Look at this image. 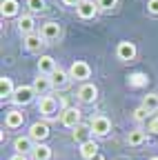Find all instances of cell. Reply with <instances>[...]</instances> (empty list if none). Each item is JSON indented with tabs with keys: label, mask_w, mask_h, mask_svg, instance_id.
<instances>
[{
	"label": "cell",
	"mask_w": 158,
	"mask_h": 160,
	"mask_svg": "<svg viewBox=\"0 0 158 160\" xmlns=\"http://www.w3.org/2000/svg\"><path fill=\"white\" fill-rule=\"evenodd\" d=\"M36 96L38 93H36L33 85H20V87H16V91L11 96V102L16 107H27V105H31L36 100Z\"/></svg>",
	"instance_id": "6da1fadb"
},
{
	"label": "cell",
	"mask_w": 158,
	"mask_h": 160,
	"mask_svg": "<svg viewBox=\"0 0 158 160\" xmlns=\"http://www.w3.org/2000/svg\"><path fill=\"white\" fill-rule=\"evenodd\" d=\"M38 113L43 116V120H51L56 116H60V111H58V100L54 96H43L38 100Z\"/></svg>",
	"instance_id": "7a4b0ae2"
},
{
	"label": "cell",
	"mask_w": 158,
	"mask_h": 160,
	"mask_svg": "<svg viewBox=\"0 0 158 160\" xmlns=\"http://www.w3.org/2000/svg\"><path fill=\"white\" fill-rule=\"evenodd\" d=\"M69 76H71V80L85 85L87 80L91 78V67H89V62H85V60H74L71 67H69Z\"/></svg>",
	"instance_id": "3957f363"
},
{
	"label": "cell",
	"mask_w": 158,
	"mask_h": 160,
	"mask_svg": "<svg viewBox=\"0 0 158 160\" xmlns=\"http://www.w3.org/2000/svg\"><path fill=\"white\" fill-rule=\"evenodd\" d=\"M49 122L47 120H36V122H31V127H29V138L33 140L36 145H40V142H45V140L49 138Z\"/></svg>",
	"instance_id": "277c9868"
},
{
	"label": "cell",
	"mask_w": 158,
	"mask_h": 160,
	"mask_svg": "<svg viewBox=\"0 0 158 160\" xmlns=\"http://www.w3.org/2000/svg\"><path fill=\"white\" fill-rule=\"evenodd\" d=\"M89 127H91V133H94L96 138H105V136H109V131H111V120L100 113V116H94V118H91Z\"/></svg>",
	"instance_id": "5b68a950"
},
{
	"label": "cell",
	"mask_w": 158,
	"mask_h": 160,
	"mask_svg": "<svg viewBox=\"0 0 158 160\" xmlns=\"http://www.w3.org/2000/svg\"><path fill=\"white\" fill-rule=\"evenodd\" d=\"M98 11H100V7H98L96 0H80L76 7V16L80 20H94L98 16Z\"/></svg>",
	"instance_id": "8992f818"
},
{
	"label": "cell",
	"mask_w": 158,
	"mask_h": 160,
	"mask_svg": "<svg viewBox=\"0 0 158 160\" xmlns=\"http://www.w3.org/2000/svg\"><path fill=\"white\" fill-rule=\"evenodd\" d=\"M136 56H138V49L129 40H120V42L116 45V58L120 60V62H131Z\"/></svg>",
	"instance_id": "52a82bcc"
},
{
	"label": "cell",
	"mask_w": 158,
	"mask_h": 160,
	"mask_svg": "<svg viewBox=\"0 0 158 160\" xmlns=\"http://www.w3.org/2000/svg\"><path fill=\"white\" fill-rule=\"evenodd\" d=\"M76 98L80 100L83 105H94L96 100H98V87H96L94 82H85V85H80V87H78Z\"/></svg>",
	"instance_id": "ba28073f"
},
{
	"label": "cell",
	"mask_w": 158,
	"mask_h": 160,
	"mask_svg": "<svg viewBox=\"0 0 158 160\" xmlns=\"http://www.w3.org/2000/svg\"><path fill=\"white\" fill-rule=\"evenodd\" d=\"M60 125L67 129H76L80 125V109L78 107H67L60 111Z\"/></svg>",
	"instance_id": "9c48e42d"
},
{
	"label": "cell",
	"mask_w": 158,
	"mask_h": 160,
	"mask_svg": "<svg viewBox=\"0 0 158 160\" xmlns=\"http://www.w3.org/2000/svg\"><path fill=\"white\" fill-rule=\"evenodd\" d=\"M63 33L60 25L56 22V20H47V22L40 25V36L45 38V42H54V40H58Z\"/></svg>",
	"instance_id": "30bf717a"
},
{
	"label": "cell",
	"mask_w": 158,
	"mask_h": 160,
	"mask_svg": "<svg viewBox=\"0 0 158 160\" xmlns=\"http://www.w3.org/2000/svg\"><path fill=\"white\" fill-rule=\"evenodd\" d=\"M23 42H25V49L31 51V53H40L43 47L47 45V42H45V38L40 36V31L29 33V36H23Z\"/></svg>",
	"instance_id": "8fae6325"
},
{
	"label": "cell",
	"mask_w": 158,
	"mask_h": 160,
	"mask_svg": "<svg viewBox=\"0 0 158 160\" xmlns=\"http://www.w3.org/2000/svg\"><path fill=\"white\" fill-rule=\"evenodd\" d=\"M51 85H54V89H58V91H65V89L71 85L69 71H65L63 67H58V69L51 73Z\"/></svg>",
	"instance_id": "7c38bea8"
},
{
	"label": "cell",
	"mask_w": 158,
	"mask_h": 160,
	"mask_svg": "<svg viewBox=\"0 0 158 160\" xmlns=\"http://www.w3.org/2000/svg\"><path fill=\"white\" fill-rule=\"evenodd\" d=\"M33 149H36V142H33L29 136H18V138L13 140V151H16V153L29 156V153H33Z\"/></svg>",
	"instance_id": "4fadbf2b"
},
{
	"label": "cell",
	"mask_w": 158,
	"mask_h": 160,
	"mask_svg": "<svg viewBox=\"0 0 158 160\" xmlns=\"http://www.w3.org/2000/svg\"><path fill=\"white\" fill-rule=\"evenodd\" d=\"M25 122V113L20 109H9L5 113V127L7 129H20Z\"/></svg>",
	"instance_id": "5bb4252c"
},
{
	"label": "cell",
	"mask_w": 158,
	"mask_h": 160,
	"mask_svg": "<svg viewBox=\"0 0 158 160\" xmlns=\"http://www.w3.org/2000/svg\"><path fill=\"white\" fill-rule=\"evenodd\" d=\"M18 31H20L23 36L36 33V20H33V13H23V16H18Z\"/></svg>",
	"instance_id": "9a60e30c"
},
{
	"label": "cell",
	"mask_w": 158,
	"mask_h": 160,
	"mask_svg": "<svg viewBox=\"0 0 158 160\" xmlns=\"http://www.w3.org/2000/svg\"><path fill=\"white\" fill-rule=\"evenodd\" d=\"M56 69H58L56 60H54L49 53H40V58H38V73H43V76H51Z\"/></svg>",
	"instance_id": "2e32d148"
},
{
	"label": "cell",
	"mask_w": 158,
	"mask_h": 160,
	"mask_svg": "<svg viewBox=\"0 0 158 160\" xmlns=\"http://www.w3.org/2000/svg\"><path fill=\"white\" fill-rule=\"evenodd\" d=\"M71 138L76 140L78 145H85V142H89V140H94V133H91V127L89 125H78L76 129H74V133H71Z\"/></svg>",
	"instance_id": "e0dca14e"
},
{
	"label": "cell",
	"mask_w": 158,
	"mask_h": 160,
	"mask_svg": "<svg viewBox=\"0 0 158 160\" xmlns=\"http://www.w3.org/2000/svg\"><path fill=\"white\" fill-rule=\"evenodd\" d=\"M33 89H36V93L47 96V91H49V89H54V85H51V76H43V73H38V76L33 78Z\"/></svg>",
	"instance_id": "ac0fdd59"
},
{
	"label": "cell",
	"mask_w": 158,
	"mask_h": 160,
	"mask_svg": "<svg viewBox=\"0 0 158 160\" xmlns=\"http://www.w3.org/2000/svg\"><path fill=\"white\" fill-rule=\"evenodd\" d=\"M0 13H3V18H16L20 13V2L18 0H3L0 2Z\"/></svg>",
	"instance_id": "d6986e66"
},
{
	"label": "cell",
	"mask_w": 158,
	"mask_h": 160,
	"mask_svg": "<svg viewBox=\"0 0 158 160\" xmlns=\"http://www.w3.org/2000/svg\"><path fill=\"white\" fill-rule=\"evenodd\" d=\"M145 140H147V131L140 129V127H136L127 133V145L129 147H140V145H145Z\"/></svg>",
	"instance_id": "ffe728a7"
},
{
	"label": "cell",
	"mask_w": 158,
	"mask_h": 160,
	"mask_svg": "<svg viewBox=\"0 0 158 160\" xmlns=\"http://www.w3.org/2000/svg\"><path fill=\"white\" fill-rule=\"evenodd\" d=\"M80 158L83 160H94L98 153H100V149H98V142L96 140H89V142H85V145H80Z\"/></svg>",
	"instance_id": "44dd1931"
},
{
	"label": "cell",
	"mask_w": 158,
	"mask_h": 160,
	"mask_svg": "<svg viewBox=\"0 0 158 160\" xmlns=\"http://www.w3.org/2000/svg\"><path fill=\"white\" fill-rule=\"evenodd\" d=\"M13 91H16L13 80L9 76H3V78H0V98H3V100H11Z\"/></svg>",
	"instance_id": "7402d4cb"
},
{
	"label": "cell",
	"mask_w": 158,
	"mask_h": 160,
	"mask_svg": "<svg viewBox=\"0 0 158 160\" xmlns=\"http://www.w3.org/2000/svg\"><path fill=\"white\" fill-rule=\"evenodd\" d=\"M51 156H54V151H51V147L45 145V142L36 145V149H33V153H31L33 160H51Z\"/></svg>",
	"instance_id": "603a6c76"
},
{
	"label": "cell",
	"mask_w": 158,
	"mask_h": 160,
	"mask_svg": "<svg viewBox=\"0 0 158 160\" xmlns=\"http://www.w3.org/2000/svg\"><path fill=\"white\" fill-rule=\"evenodd\" d=\"M143 107L149 111V113H158V93H147L145 98H143Z\"/></svg>",
	"instance_id": "cb8c5ba5"
},
{
	"label": "cell",
	"mask_w": 158,
	"mask_h": 160,
	"mask_svg": "<svg viewBox=\"0 0 158 160\" xmlns=\"http://www.w3.org/2000/svg\"><path fill=\"white\" fill-rule=\"evenodd\" d=\"M127 82H129V87L140 89V87H145V85H147V76H145V73H140V71H136V73H131V76L127 78Z\"/></svg>",
	"instance_id": "d4e9b609"
},
{
	"label": "cell",
	"mask_w": 158,
	"mask_h": 160,
	"mask_svg": "<svg viewBox=\"0 0 158 160\" xmlns=\"http://www.w3.org/2000/svg\"><path fill=\"white\" fill-rule=\"evenodd\" d=\"M29 13H43L47 9V0H27Z\"/></svg>",
	"instance_id": "484cf974"
},
{
	"label": "cell",
	"mask_w": 158,
	"mask_h": 160,
	"mask_svg": "<svg viewBox=\"0 0 158 160\" xmlns=\"http://www.w3.org/2000/svg\"><path fill=\"white\" fill-rule=\"evenodd\" d=\"M98 7H100V11H111L118 7V0H96Z\"/></svg>",
	"instance_id": "4316f807"
},
{
	"label": "cell",
	"mask_w": 158,
	"mask_h": 160,
	"mask_svg": "<svg viewBox=\"0 0 158 160\" xmlns=\"http://www.w3.org/2000/svg\"><path fill=\"white\" fill-rule=\"evenodd\" d=\"M149 118V111L140 105V107H138L136 111H134V120H136V122H145V120Z\"/></svg>",
	"instance_id": "83f0119b"
},
{
	"label": "cell",
	"mask_w": 158,
	"mask_h": 160,
	"mask_svg": "<svg viewBox=\"0 0 158 160\" xmlns=\"http://www.w3.org/2000/svg\"><path fill=\"white\" fill-rule=\"evenodd\" d=\"M147 133H158V118L156 116L147 122Z\"/></svg>",
	"instance_id": "f1b7e54d"
},
{
	"label": "cell",
	"mask_w": 158,
	"mask_h": 160,
	"mask_svg": "<svg viewBox=\"0 0 158 160\" xmlns=\"http://www.w3.org/2000/svg\"><path fill=\"white\" fill-rule=\"evenodd\" d=\"M147 11L151 16H158V0H147Z\"/></svg>",
	"instance_id": "f546056e"
},
{
	"label": "cell",
	"mask_w": 158,
	"mask_h": 160,
	"mask_svg": "<svg viewBox=\"0 0 158 160\" xmlns=\"http://www.w3.org/2000/svg\"><path fill=\"white\" fill-rule=\"evenodd\" d=\"M78 2H80V0H63L65 7H78Z\"/></svg>",
	"instance_id": "4dcf8cb0"
},
{
	"label": "cell",
	"mask_w": 158,
	"mask_h": 160,
	"mask_svg": "<svg viewBox=\"0 0 158 160\" xmlns=\"http://www.w3.org/2000/svg\"><path fill=\"white\" fill-rule=\"evenodd\" d=\"M9 160H29V158H27V156H23V153H13Z\"/></svg>",
	"instance_id": "1f68e13d"
},
{
	"label": "cell",
	"mask_w": 158,
	"mask_h": 160,
	"mask_svg": "<svg viewBox=\"0 0 158 160\" xmlns=\"http://www.w3.org/2000/svg\"><path fill=\"white\" fill-rule=\"evenodd\" d=\"M94 160H105V158H103V156H100V153H98V156H96V158H94Z\"/></svg>",
	"instance_id": "d6a6232c"
},
{
	"label": "cell",
	"mask_w": 158,
	"mask_h": 160,
	"mask_svg": "<svg viewBox=\"0 0 158 160\" xmlns=\"http://www.w3.org/2000/svg\"><path fill=\"white\" fill-rule=\"evenodd\" d=\"M151 160H158V156H154V158H151Z\"/></svg>",
	"instance_id": "836d02e7"
},
{
	"label": "cell",
	"mask_w": 158,
	"mask_h": 160,
	"mask_svg": "<svg viewBox=\"0 0 158 160\" xmlns=\"http://www.w3.org/2000/svg\"><path fill=\"white\" fill-rule=\"evenodd\" d=\"M156 118H158V113H156Z\"/></svg>",
	"instance_id": "e575fe53"
}]
</instances>
